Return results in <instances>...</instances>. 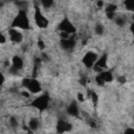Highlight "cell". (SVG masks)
<instances>
[{
  "label": "cell",
  "instance_id": "12",
  "mask_svg": "<svg viewBox=\"0 0 134 134\" xmlns=\"http://www.w3.org/2000/svg\"><path fill=\"white\" fill-rule=\"evenodd\" d=\"M67 113L70 115V116H74V117H77L79 114H80V109H79V106L76 104V102H72L68 107H67Z\"/></svg>",
  "mask_w": 134,
  "mask_h": 134
},
{
  "label": "cell",
  "instance_id": "19",
  "mask_svg": "<svg viewBox=\"0 0 134 134\" xmlns=\"http://www.w3.org/2000/svg\"><path fill=\"white\" fill-rule=\"evenodd\" d=\"M8 122H9V126H10L12 128H14V129H16V128L18 127V120H17V118H16V117H14V116L9 117Z\"/></svg>",
  "mask_w": 134,
  "mask_h": 134
},
{
  "label": "cell",
  "instance_id": "10",
  "mask_svg": "<svg viewBox=\"0 0 134 134\" xmlns=\"http://www.w3.org/2000/svg\"><path fill=\"white\" fill-rule=\"evenodd\" d=\"M60 45L64 50H72L75 46V40L73 39L72 36L68 39H61Z\"/></svg>",
  "mask_w": 134,
  "mask_h": 134
},
{
  "label": "cell",
  "instance_id": "29",
  "mask_svg": "<svg viewBox=\"0 0 134 134\" xmlns=\"http://www.w3.org/2000/svg\"><path fill=\"white\" fill-rule=\"evenodd\" d=\"M96 4H97V6H98V7H100V8H102V7H103V5H104V2H103V1H98Z\"/></svg>",
  "mask_w": 134,
  "mask_h": 134
},
{
  "label": "cell",
  "instance_id": "3",
  "mask_svg": "<svg viewBox=\"0 0 134 134\" xmlns=\"http://www.w3.org/2000/svg\"><path fill=\"white\" fill-rule=\"evenodd\" d=\"M31 106L39 111H44L49 106V96L47 93H43L31 102Z\"/></svg>",
  "mask_w": 134,
  "mask_h": 134
},
{
  "label": "cell",
  "instance_id": "22",
  "mask_svg": "<svg viewBox=\"0 0 134 134\" xmlns=\"http://www.w3.org/2000/svg\"><path fill=\"white\" fill-rule=\"evenodd\" d=\"M90 95H91V99L93 100V103H94V104H96V102H97V95L95 94V92H93V91H92V92L90 93Z\"/></svg>",
  "mask_w": 134,
  "mask_h": 134
},
{
  "label": "cell",
  "instance_id": "6",
  "mask_svg": "<svg viewBox=\"0 0 134 134\" xmlns=\"http://www.w3.org/2000/svg\"><path fill=\"white\" fill-rule=\"evenodd\" d=\"M97 59H98V58H97V54H96L94 51L89 50V51H87V52L84 54L82 62H83V64L86 66V68H93V66H94L95 62L97 61Z\"/></svg>",
  "mask_w": 134,
  "mask_h": 134
},
{
  "label": "cell",
  "instance_id": "9",
  "mask_svg": "<svg viewBox=\"0 0 134 134\" xmlns=\"http://www.w3.org/2000/svg\"><path fill=\"white\" fill-rule=\"evenodd\" d=\"M8 37H9V40L13 43H21L22 40H23L22 34L17 28H13V27L8 30Z\"/></svg>",
  "mask_w": 134,
  "mask_h": 134
},
{
  "label": "cell",
  "instance_id": "7",
  "mask_svg": "<svg viewBox=\"0 0 134 134\" xmlns=\"http://www.w3.org/2000/svg\"><path fill=\"white\" fill-rule=\"evenodd\" d=\"M107 54H104L102 55L99 59H97V61L95 62L94 66H93V69L96 71V72H102V71H105V69L107 68Z\"/></svg>",
  "mask_w": 134,
  "mask_h": 134
},
{
  "label": "cell",
  "instance_id": "24",
  "mask_svg": "<svg viewBox=\"0 0 134 134\" xmlns=\"http://www.w3.org/2000/svg\"><path fill=\"white\" fill-rule=\"evenodd\" d=\"M6 42V38H5V36L2 34V32H0V44H4Z\"/></svg>",
  "mask_w": 134,
  "mask_h": 134
},
{
  "label": "cell",
  "instance_id": "21",
  "mask_svg": "<svg viewBox=\"0 0 134 134\" xmlns=\"http://www.w3.org/2000/svg\"><path fill=\"white\" fill-rule=\"evenodd\" d=\"M38 46H39V48H40L41 50H43V49L45 48V45H44V42H43V40L39 39V41H38Z\"/></svg>",
  "mask_w": 134,
  "mask_h": 134
},
{
  "label": "cell",
  "instance_id": "15",
  "mask_svg": "<svg viewBox=\"0 0 134 134\" xmlns=\"http://www.w3.org/2000/svg\"><path fill=\"white\" fill-rule=\"evenodd\" d=\"M117 5L114 3H109L106 5V14H115Z\"/></svg>",
  "mask_w": 134,
  "mask_h": 134
},
{
  "label": "cell",
  "instance_id": "18",
  "mask_svg": "<svg viewBox=\"0 0 134 134\" xmlns=\"http://www.w3.org/2000/svg\"><path fill=\"white\" fill-rule=\"evenodd\" d=\"M104 30H105L104 25L100 24V23H97V24L95 25V27H94V31H95L96 35H103V34H104Z\"/></svg>",
  "mask_w": 134,
  "mask_h": 134
},
{
  "label": "cell",
  "instance_id": "28",
  "mask_svg": "<svg viewBox=\"0 0 134 134\" xmlns=\"http://www.w3.org/2000/svg\"><path fill=\"white\" fill-rule=\"evenodd\" d=\"M21 94H22L23 96H25V97H29V93H28L27 91H22Z\"/></svg>",
  "mask_w": 134,
  "mask_h": 134
},
{
  "label": "cell",
  "instance_id": "23",
  "mask_svg": "<svg viewBox=\"0 0 134 134\" xmlns=\"http://www.w3.org/2000/svg\"><path fill=\"white\" fill-rule=\"evenodd\" d=\"M124 134H134V129L131 128V127H129V128H127V129L125 130Z\"/></svg>",
  "mask_w": 134,
  "mask_h": 134
},
{
  "label": "cell",
  "instance_id": "16",
  "mask_svg": "<svg viewBox=\"0 0 134 134\" xmlns=\"http://www.w3.org/2000/svg\"><path fill=\"white\" fill-rule=\"evenodd\" d=\"M115 23L118 26H124L127 23V19L124 16H117V17H115Z\"/></svg>",
  "mask_w": 134,
  "mask_h": 134
},
{
  "label": "cell",
  "instance_id": "14",
  "mask_svg": "<svg viewBox=\"0 0 134 134\" xmlns=\"http://www.w3.org/2000/svg\"><path fill=\"white\" fill-rule=\"evenodd\" d=\"M39 126H40V122H39V119L38 118H35L32 117L29 122H28V128L31 130V131H36L39 129Z\"/></svg>",
  "mask_w": 134,
  "mask_h": 134
},
{
  "label": "cell",
  "instance_id": "27",
  "mask_svg": "<svg viewBox=\"0 0 134 134\" xmlns=\"http://www.w3.org/2000/svg\"><path fill=\"white\" fill-rule=\"evenodd\" d=\"M3 82H4V76H3L2 72L0 71V85H2V84H3Z\"/></svg>",
  "mask_w": 134,
  "mask_h": 134
},
{
  "label": "cell",
  "instance_id": "25",
  "mask_svg": "<svg viewBox=\"0 0 134 134\" xmlns=\"http://www.w3.org/2000/svg\"><path fill=\"white\" fill-rule=\"evenodd\" d=\"M117 81H118L120 84H125V83L127 82V79H126V76H118V77H117Z\"/></svg>",
  "mask_w": 134,
  "mask_h": 134
},
{
  "label": "cell",
  "instance_id": "8",
  "mask_svg": "<svg viewBox=\"0 0 134 134\" xmlns=\"http://www.w3.org/2000/svg\"><path fill=\"white\" fill-rule=\"evenodd\" d=\"M55 129H57V132H58L59 134H64V133H66V132H69V131L72 129V126H71V124H69L68 121H66V120H64V119H60V120L58 121V124H57Z\"/></svg>",
  "mask_w": 134,
  "mask_h": 134
},
{
  "label": "cell",
  "instance_id": "13",
  "mask_svg": "<svg viewBox=\"0 0 134 134\" xmlns=\"http://www.w3.org/2000/svg\"><path fill=\"white\" fill-rule=\"evenodd\" d=\"M98 75L103 79V81L105 82V84H106V83H109V82H111V81L113 80V74H112V72H111V71H108V70H105V71L99 72Z\"/></svg>",
  "mask_w": 134,
  "mask_h": 134
},
{
  "label": "cell",
  "instance_id": "5",
  "mask_svg": "<svg viewBox=\"0 0 134 134\" xmlns=\"http://www.w3.org/2000/svg\"><path fill=\"white\" fill-rule=\"evenodd\" d=\"M59 29L62 32H66L69 36H72L75 34L76 28L73 25V23L68 19V18H64L60 23H59Z\"/></svg>",
  "mask_w": 134,
  "mask_h": 134
},
{
  "label": "cell",
  "instance_id": "2",
  "mask_svg": "<svg viewBox=\"0 0 134 134\" xmlns=\"http://www.w3.org/2000/svg\"><path fill=\"white\" fill-rule=\"evenodd\" d=\"M22 86L25 87L30 93H34V94L39 93L42 90V86H41L40 82L37 79H34V77L32 79H28V77L24 79L22 81Z\"/></svg>",
  "mask_w": 134,
  "mask_h": 134
},
{
  "label": "cell",
  "instance_id": "17",
  "mask_svg": "<svg viewBox=\"0 0 134 134\" xmlns=\"http://www.w3.org/2000/svg\"><path fill=\"white\" fill-rule=\"evenodd\" d=\"M41 6H43L44 8H50L53 4H54V2L52 1V0H43V1H41Z\"/></svg>",
  "mask_w": 134,
  "mask_h": 134
},
{
  "label": "cell",
  "instance_id": "20",
  "mask_svg": "<svg viewBox=\"0 0 134 134\" xmlns=\"http://www.w3.org/2000/svg\"><path fill=\"white\" fill-rule=\"evenodd\" d=\"M124 4H125V6H126V8L128 10H133V8H134V2H132V1H126V2H124Z\"/></svg>",
  "mask_w": 134,
  "mask_h": 134
},
{
  "label": "cell",
  "instance_id": "4",
  "mask_svg": "<svg viewBox=\"0 0 134 134\" xmlns=\"http://www.w3.org/2000/svg\"><path fill=\"white\" fill-rule=\"evenodd\" d=\"M34 19L36 22V25L40 28H46L48 26V19L43 15L41 7L36 5L35 6V13H34Z\"/></svg>",
  "mask_w": 134,
  "mask_h": 134
},
{
  "label": "cell",
  "instance_id": "11",
  "mask_svg": "<svg viewBox=\"0 0 134 134\" xmlns=\"http://www.w3.org/2000/svg\"><path fill=\"white\" fill-rule=\"evenodd\" d=\"M23 65H24V62H23V60L19 55L13 57V59H12V66H10L12 68L16 69L17 71H20L23 68Z\"/></svg>",
  "mask_w": 134,
  "mask_h": 134
},
{
  "label": "cell",
  "instance_id": "26",
  "mask_svg": "<svg viewBox=\"0 0 134 134\" xmlns=\"http://www.w3.org/2000/svg\"><path fill=\"white\" fill-rule=\"evenodd\" d=\"M84 99H85V97H84V94L83 93H77V100L79 102H84Z\"/></svg>",
  "mask_w": 134,
  "mask_h": 134
},
{
  "label": "cell",
  "instance_id": "1",
  "mask_svg": "<svg viewBox=\"0 0 134 134\" xmlns=\"http://www.w3.org/2000/svg\"><path fill=\"white\" fill-rule=\"evenodd\" d=\"M13 28H21V29H28L29 28V19L25 10H19L17 16L14 18L12 22Z\"/></svg>",
  "mask_w": 134,
  "mask_h": 134
}]
</instances>
